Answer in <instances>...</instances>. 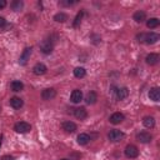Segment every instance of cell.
<instances>
[{"instance_id":"1","label":"cell","mask_w":160,"mask_h":160,"mask_svg":"<svg viewBox=\"0 0 160 160\" xmlns=\"http://www.w3.org/2000/svg\"><path fill=\"white\" fill-rule=\"evenodd\" d=\"M124 136H125V134H124L122 131L118 130V129H112V130H110V132L108 134V139H109L111 142H119V141H121V140L124 139Z\"/></svg>"},{"instance_id":"2","label":"cell","mask_w":160,"mask_h":160,"mask_svg":"<svg viewBox=\"0 0 160 160\" xmlns=\"http://www.w3.org/2000/svg\"><path fill=\"white\" fill-rule=\"evenodd\" d=\"M14 130L19 134H25V132H29L31 130V125L26 121H19L14 125Z\"/></svg>"},{"instance_id":"3","label":"cell","mask_w":160,"mask_h":160,"mask_svg":"<svg viewBox=\"0 0 160 160\" xmlns=\"http://www.w3.org/2000/svg\"><path fill=\"white\" fill-rule=\"evenodd\" d=\"M40 50H41V52L45 54V55L51 54L52 50H54V42L50 41V40H48V39H46V40H42L41 44H40Z\"/></svg>"},{"instance_id":"4","label":"cell","mask_w":160,"mask_h":160,"mask_svg":"<svg viewBox=\"0 0 160 160\" xmlns=\"http://www.w3.org/2000/svg\"><path fill=\"white\" fill-rule=\"evenodd\" d=\"M124 152H125V156H126V158H129V159H135V158H138V155H139V149H138V146L130 144V145H126Z\"/></svg>"},{"instance_id":"5","label":"cell","mask_w":160,"mask_h":160,"mask_svg":"<svg viewBox=\"0 0 160 160\" xmlns=\"http://www.w3.org/2000/svg\"><path fill=\"white\" fill-rule=\"evenodd\" d=\"M136 140L142 142V144H148L152 140V135L148 131H140V132L136 134Z\"/></svg>"},{"instance_id":"6","label":"cell","mask_w":160,"mask_h":160,"mask_svg":"<svg viewBox=\"0 0 160 160\" xmlns=\"http://www.w3.org/2000/svg\"><path fill=\"white\" fill-rule=\"evenodd\" d=\"M31 48H25V50L22 51V54L20 55V58H19V64L20 65H22V66H25L26 64H28V61H29V59H30V55H31Z\"/></svg>"},{"instance_id":"7","label":"cell","mask_w":160,"mask_h":160,"mask_svg":"<svg viewBox=\"0 0 160 160\" xmlns=\"http://www.w3.org/2000/svg\"><path fill=\"white\" fill-rule=\"evenodd\" d=\"M56 96V90L52 88H46L41 91V98L42 100H52Z\"/></svg>"},{"instance_id":"8","label":"cell","mask_w":160,"mask_h":160,"mask_svg":"<svg viewBox=\"0 0 160 160\" xmlns=\"http://www.w3.org/2000/svg\"><path fill=\"white\" fill-rule=\"evenodd\" d=\"M61 128H62V130H64L65 132H68V134L75 132V131H76V129H78L76 124H75V122H72V121H70V120L64 121V122L61 124Z\"/></svg>"},{"instance_id":"9","label":"cell","mask_w":160,"mask_h":160,"mask_svg":"<svg viewBox=\"0 0 160 160\" xmlns=\"http://www.w3.org/2000/svg\"><path fill=\"white\" fill-rule=\"evenodd\" d=\"M46 71H48V68H46V65L42 64V62H36V64L34 65V68H32V72H34L35 75H39V76L46 74Z\"/></svg>"},{"instance_id":"10","label":"cell","mask_w":160,"mask_h":160,"mask_svg":"<svg viewBox=\"0 0 160 160\" xmlns=\"http://www.w3.org/2000/svg\"><path fill=\"white\" fill-rule=\"evenodd\" d=\"M125 120V115L122 114V112H114L110 118H109V121L111 122V124H114V125H118V124H120V122H122Z\"/></svg>"},{"instance_id":"11","label":"cell","mask_w":160,"mask_h":160,"mask_svg":"<svg viewBox=\"0 0 160 160\" xmlns=\"http://www.w3.org/2000/svg\"><path fill=\"white\" fill-rule=\"evenodd\" d=\"M160 39V35L156 34V32H148L145 34V39H144V42L145 44H155L158 42V40Z\"/></svg>"},{"instance_id":"12","label":"cell","mask_w":160,"mask_h":160,"mask_svg":"<svg viewBox=\"0 0 160 160\" xmlns=\"http://www.w3.org/2000/svg\"><path fill=\"white\" fill-rule=\"evenodd\" d=\"M115 95H116V99L118 100H124L129 96V89L126 86H122V88H118L115 90Z\"/></svg>"},{"instance_id":"13","label":"cell","mask_w":160,"mask_h":160,"mask_svg":"<svg viewBox=\"0 0 160 160\" xmlns=\"http://www.w3.org/2000/svg\"><path fill=\"white\" fill-rule=\"evenodd\" d=\"M74 116H75L76 119H79V120H85V119L88 118V111H86V109L82 108V106L76 108V109H74Z\"/></svg>"},{"instance_id":"14","label":"cell","mask_w":160,"mask_h":160,"mask_svg":"<svg viewBox=\"0 0 160 160\" xmlns=\"http://www.w3.org/2000/svg\"><path fill=\"white\" fill-rule=\"evenodd\" d=\"M149 98H150V100H152V101H155V102L160 101V89H159L158 86L151 88V89L149 90Z\"/></svg>"},{"instance_id":"15","label":"cell","mask_w":160,"mask_h":160,"mask_svg":"<svg viewBox=\"0 0 160 160\" xmlns=\"http://www.w3.org/2000/svg\"><path fill=\"white\" fill-rule=\"evenodd\" d=\"M70 100H71L74 104L80 102V101L82 100V91H81V90H79V89L72 90V91H71V94H70Z\"/></svg>"},{"instance_id":"16","label":"cell","mask_w":160,"mask_h":160,"mask_svg":"<svg viewBox=\"0 0 160 160\" xmlns=\"http://www.w3.org/2000/svg\"><path fill=\"white\" fill-rule=\"evenodd\" d=\"M145 60H146V64L148 65H156L159 62V55L155 54V52H150V54L146 55Z\"/></svg>"},{"instance_id":"17","label":"cell","mask_w":160,"mask_h":160,"mask_svg":"<svg viewBox=\"0 0 160 160\" xmlns=\"http://www.w3.org/2000/svg\"><path fill=\"white\" fill-rule=\"evenodd\" d=\"M96 100H98V94H96L95 91H89V92L86 94V96H85V102H86L88 105L95 104Z\"/></svg>"},{"instance_id":"18","label":"cell","mask_w":160,"mask_h":160,"mask_svg":"<svg viewBox=\"0 0 160 160\" xmlns=\"http://www.w3.org/2000/svg\"><path fill=\"white\" fill-rule=\"evenodd\" d=\"M22 105H24L22 99L18 98V96H12L10 99V106L14 108V109H20V108H22Z\"/></svg>"},{"instance_id":"19","label":"cell","mask_w":160,"mask_h":160,"mask_svg":"<svg viewBox=\"0 0 160 160\" xmlns=\"http://www.w3.org/2000/svg\"><path fill=\"white\" fill-rule=\"evenodd\" d=\"M142 124H144L145 128L152 129V128L155 126V119H154V116H150V115L145 116V118L142 119Z\"/></svg>"},{"instance_id":"20","label":"cell","mask_w":160,"mask_h":160,"mask_svg":"<svg viewBox=\"0 0 160 160\" xmlns=\"http://www.w3.org/2000/svg\"><path fill=\"white\" fill-rule=\"evenodd\" d=\"M132 19H134L136 22H142L144 20H146V12H145L144 10H138V11L134 14Z\"/></svg>"},{"instance_id":"21","label":"cell","mask_w":160,"mask_h":160,"mask_svg":"<svg viewBox=\"0 0 160 160\" xmlns=\"http://www.w3.org/2000/svg\"><path fill=\"white\" fill-rule=\"evenodd\" d=\"M10 89H11L12 91H15V92H19V91H21V90L24 89V84H22L20 80H14V81H11V84H10Z\"/></svg>"},{"instance_id":"22","label":"cell","mask_w":160,"mask_h":160,"mask_svg":"<svg viewBox=\"0 0 160 160\" xmlns=\"http://www.w3.org/2000/svg\"><path fill=\"white\" fill-rule=\"evenodd\" d=\"M78 144L79 145H86L90 140H91V138L88 135V134H85V132H82V134H79L78 135Z\"/></svg>"},{"instance_id":"23","label":"cell","mask_w":160,"mask_h":160,"mask_svg":"<svg viewBox=\"0 0 160 160\" xmlns=\"http://www.w3.org/2000/svg\"><path fill=\"white\" fill-rule=\"evenodd\" d=\"M159 24H160V20H159L158 18H150V19L146 21V26H148L149 29H155V28L159 26Z\"/></svg>"},{"instance_id":"24","label":"cell","mask_w":160,"mask_h":160,"mask_svg":"<svg viewBox=\"0 0 160 160\" xmlns=\"http://www.w3.org/2000/svg\"><path fill=\"white\" fill-rule=\"evenodd\" d=\"M85 75H86V70H85L84 68L78 66V68L74 69V76H75V78H78V79H82Z\"/></svg>"},{"instance_id":"25","label":"cell","mask_w":160,"mask_h":160,"mask_svg":"<svg viewBox=\"0 0 160 160\" xmlns=\"http://www.w3.org/2000/svg\"><path fill=\"white\" fill-rule=\"evenodd\" d=\"M24 6V2L21 0H14L11 4H10V8L14 10V11H20Z\"/></svg>"},{"instance_id":"26","label":"cell","mask_w":160,"mask_h":160,"mask_svg":"<svg viewBox=\"0 0 160 160\" xmlns=\"http://www.w3.org/2000/svg\"><path fill=\"white\" fill-rule=\"evenodd\" d=\"M54 20L56 22H65L68 20V15L65 12H58L54 15Z\"/></svg>"},{"instance_id":"27","label":"cell","mask_w":160,"mask_h":160,"mask_svg":"<svg viewBox=\"0 0 160 160\" xmlns=\"http://www.w3.org/2000/svg\"><path fill=\"white\" fill-rule=\"evenodd\" d=\"M82 15H84V11H82V10H81L80 12H78V15H76V18H75V20H74V22H72V26H74V28H76V26L81 22Z\"/></svg>"},{"instance_id":"28","label":"cell","mask_w":160,"mask_h":160,"mask_svg":"<svg viewBox=\"0 0 160 160\" xmlns=\"http://www.w3.org/2000/svg\"><path fill=\"white\" fill-rule=\"evenodd\" d=\"M74 4H76V1H74V0H61L59 2V5H61V6H71Z\"/></svg>"},{"instance_id":"29","label":"cell","mask_w":160,"mask_h":160,"mask_svg":"<svg viewBox=\"0 0 160 160\" xmlns=\"http://www.w3.org/2000/svg\"><path fill=\"white\" fill-rule=\"evenodd\" d=\"M136 39H138V41H139V42H144V39H145V34H144V32H140V34H138V35H136Z\"/></svg>"},{"instance_id":"30","label":"cell","mask_w":160,"mask_h":160,"mask_svg":"<svg viewBox=\"0 0 160 160\" xmlns=\"http://www.w3.org/2000/svg\"><path fill=\"white\" fill-rule=\"evenodd\" d=\"M5 26H6V20H5V18L0 16V29H2V28H5Z\"/></svg>"},{"instance_id":"31","label":"cell","mask_w":160,"mask_h":160,"mask_svg":"<svg viewBox=\"0 0 160 160\" xmlns=\"http://www.w3.org/2000/svg\"><path fill=\"white\" fill-rule=\"evenodd\" d=\"M0 160H15V158L11 155H4V156H1Z\"/></svg>"},{"instance_id":"32","label":"cell","mask_w":160,"mask_h":160,"mask_svg":"<svg viewBox=\"0 0 160 160\" xmlns=\"http://www.w3.org/2000/svg\"><path fill=\"white\" fill-rule=\"evenodd\" d=\"M6 0H0V9H4L5 6H6Z\"/></svg>"},{"instance_id":"33","label":"cell","mask_w":160,"mask_h":160,"mask_svg":"<svg viewBox=\"0 0 160 160\" xmlns=\"http://www.w3.org/2000/svg\"><path fill=\"white\" fill-rule=\"evenodd\" d=\"M60 160H71V159H60Z\"/></svg>"},{"instance_id":"34","label":"cell","mask_w":160,"mask_h":160,"mask_svg":"<svg viewBox=\"0 0 160 160\" xmlns=\"http://www.w3.org/2000/svg\"><path fill=\"white\" fill-rule=\"evenodd\" d=\"M0 110H1V105H0Z\"/></svg>"}]
</instances>
